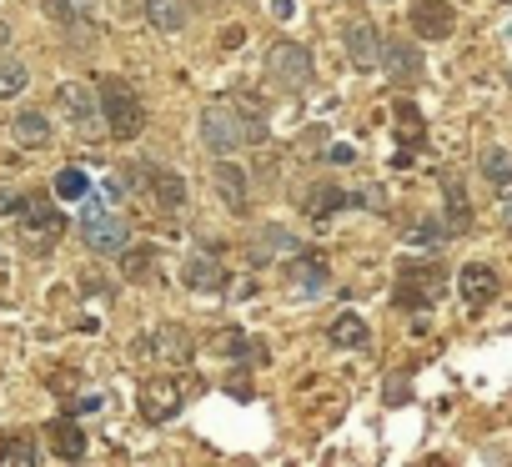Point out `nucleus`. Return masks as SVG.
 <instances>
[{
	"label": "nucleus",
	"instance_id": "f257e3e1",
	"mask_svg": "<svg viewBox=\"0 0 512 467\" xmlns=\"http://www.w3.org/2000/svg\"><path fill=\"white\" fill-rule=\"evenodd\" d=\"M101 116H106V131L116 141H136L146 131V106H141L131 81H116V76L101 81Z\"/></svg>",
	"mask_w": 512,
	"mask_h": 467
},
{
	"label": "nucleus",
	"instance_id": "f03ea898",
	"mask_svg": "<svg viewBox=\"0 0 512 467\" xmlns=\"http://www.w3.org/2000/svg\"><path fill=\"white\" fill-rule=\"evenodd\" d=\"M267 81L277 91H307L312 86V51L297 41H277L267 51Z\"/></svg>",
	"mask_w": 512,
	"mask_h": 467
},
{
	"label": "nucleus",
	"instance_id": "7ed1b4c3",
	"mask_svg": "<svg viewBox=\"0 0 512 467\" xmlns=\"http://www.w3.org/2000/svg\"><path fill=\"white\" fill-rule=\"evenodd\" d=\"M81 237H86L91 252H101V257H121V247H126V221L111 216V211H101V206L86 196V201H81Z\"/></svg>",
	"mask_w": 512,
	"mask_h": 467
},
{
	"label": "nucleus",
	"instance_id": "20e7f679",
	"mask_svg": "<svg viewBox=\"0 0 512 467\" xmlns=\"http://www.w3.org/2000/svg\"><path fill=\"white\" fill-rule=\"evenodd\" d=\"M201 146L216 151V156H226V151L241 146V121H236L231 106H206L201 111Z\"/></svg>",
	"mask_w": 512,
	"mask_h": 467
},
{
	"label": "nucleus",
	"instance_id": "39448f33",
	"mask_svg": "<svg viewBox=\"0 0 512 467\" xmlns=\"http://www.w3.org/2000/svg\"><path fill=\"white\" fill-rule=\"evenodd\" d=\"M412 31L422 41H447L457 31V11L447 6V0H412V11H407Z\"/></svg>",
	"mask_w": 512,
	"mask_h": 467
},
{
	"label": "nucleus",
	"instance_id": "423d86ee",
	"mask_svg": "<svg viewBox=\"0 0 512 467\" xmlns=\"http://www.w3.org/2000/svg\"><path fill=\"white\" fill-rule=\"evenodd\" d=\"M437 292H442L437 267H407L402 272V287H397V307L402 312H427L437 302Z\"/></svg>",
	"mask_w": 512,
	"mask_h": 467
},
{
	"label": "nucleus",
	"instance_id": "0eeeda50",
	"mask_svg": "<svg viewBox=\"0 0 512 467\" xmlns=\"http://www.w3.org/2000/svg\"><path fill=\"white\" fill-rule=\"evenodd\" d=\"M56 106L71 116V126L91 131V126H96V116H101V91H91L86 81H66V86L56 91Z\"/></svg>",
	"mask_w": 512,
	"mask_h": 467
},
{
	"label": "nucleus",
	"instance_id": "6e6552de",
	"mask_svg": "<svg viewBox=\"0 0 512 467\" xmlns=\"http://www.w3.org/2000/svg\"><path fill=\"white\" fill-rule=\"evenodd\" d=\"M342 41H347V56H352L357 71H377V66H382V36H377L372 21H352V26L342 31Z\"/></svg>",
	"mask_w": 512,
	"mask_h": 467
},
{
	"label": "nucleus",
	"instance_id": "1a4fd4ad",
	"mask_svg": "<svg viewBox=\"0 0 512 467\" xmlns=\"http://www.w3.org/2000/svg\"><path fill=\"white\" fill-rule=\"evenodd\" d=\"M382 76L397 81V86H412L422 76V51L412 41H387L382 46Z\"/></svg>",
	"mask_w": 512,
	"mask_h": 467
},
{
	"label": "nucleus",
	"instance_id": "9d476101",
	"mask_svg": "<svg viewBox=\"0 0 512 467\" xmlns=\"http://www.w3.org/2000/svg\"><path fill=\"white\" fill-rule=\"evenodd\" d=\"M16 211H21L26 231H41V237H56V231H66V221H61L56 201H51V196H41V191L21 196V201H16Z\"/></svg>",
	"mask_w": 512,
	"mask_h": 467
},
{
	"label": "nucleus",
	"instance_id": "9b49d317",
	"mask_svg": "<svg viewBox=\"0 0 512 467\" xmlns=\"http://www.w3.org/2000/svg\"><path fill=\"white\" fill-rule=\"evenodd\" d=\"M457 292H462L467 307H487V302L497 297V272L482 267V262H467V267L457 272Z\"/></svg>",
	"mask_w": 512,
	"mask_h": 467
},
{
	"label": "nucleus",
	"instance_id": "f8f14e48",
	"mask_svg": "<svg viewBox=\"0 0 512 467\" xmlns=\"http://www.w3.org/2000/svg\"><path fill=\"white\" fill-rule=\"evenodd\" d=\"M141 412H146V422H166V417H176V412H181V387H176L171 377L146 382V387H141Z\"/></svg>",
	"mask_w": 512,
	"mask_h": 467
},
{
	"label": "nucleus",
	"instance_id": "ddd939ff",
	"mask_svg": "<svg viewBox=\"0 0 512 467\" xmlns=\"http://www.w3.org/2000/svg\"><path fill=\"white\" fill-rule=\"evenodd\" d=\"M146 186H151V201L161 206V211H176V206H186V181L176 176V171H146Z\"/></svg>",
	"mask_w": 512,
	"mask_h": 467
},
{
	"label": "nucleus",
	"instance_id": "4468645a",
	"mask_svg": "<svg viewBox=\"0 0 512 467\" xmlns=\"http://www.w3.org/2000/svg\"><path fill=\"white\" fill-rule=\"evenodd\" d=\"M422 136H427V131H422V111H417L412 101H402V106H397V141H402L397 166H402V161H412V151L422 146Z\"/></svg>",
	"mask_w": 512,
	"mask_h": 467
},
{
	"label": "nucleus",
	"instance_id": "2eb2a0df",
	"mask_svg": "<svg viewBox=\"0 0 512 467\" xmlns=\"http://www.w3.org/2000/svg\"><path fill=\"white\" fill-rule=\"evenodd\" d=\"M216 191H221V206L226 211H246V171L241 166H231V161H221L216 166Z\"/></svg>",
	"mask_w": 512,
	"mask_h": 467
},
{
	"label": "nucleus",
	"instance_id": "dca6fc26",
	"mask_svg": "<svg viewBox=\"0 0 512 467\" xmlns=\"http://www.w3.org/2000/svg\"><path fill=\"white\" fill-rule=\"evenodd\" d=\"M181 282H186L191 292H221V287H226V272H221L216 257H191L186 272H181Z\"/></svg>",
	"mask_w": 512,
	"mask_h": 467
},
{
	"label": "nucleus",
	"instance_id": "f3484780",
	"mask_svg": "<svg viewBox=\"0 0 512 467\" xmlns=\"http://www.w3.org/2000/svg\"><path fill=\"white\" fill-rule=\"evenodd\" d=\"M151 347H156V357H166L171 367H186L191 362V332H181V327H161L156 337H151Z\"/></svg>",
	"mask_w": 512,
	"mask_h": 467
},
{
	"label": "nucleus",
	"instance_id": "a211bd4d",
	"mask_svg": "<svg viewBox=\"0 0 512 467\" xmlns=\"http://www.w3.org/2000/svg\"><path fill=\"white\" fill-rule=\"evenodd\" d=\"M146 21L161 31V36H176V31H186V6L181 0H146Z\"/></svg>",
	"mask_w": 512,
	"mask_h": 467
},
{
	"label": "nucleus",
	"instance_id": "6ab92c4d",
	"mask_svg": "<svg viewBox=\"0 0 512 467\" xmlns=\"http://www.w3.org/2000/svg\"><path fill=\"white\" fill-rule=\"evenodd\" d=\"M327 337H332V347H352V352H362L372 332H367V322H362L357 312H342V317L327 327Z\"/></svg>",
	"mask_w": 512,
	"mask_h": 467
},
{
	"label": "nucleus",
	"instance_id": "aec40b11",
	"mask_svg": "<svg viewBox=\"0 0 512 467\" xmlns=\"http://www.w3.org/2000/svg\"><path fill=\"white\" fill-rule=\"evenodd\" d=\"M11 131H16L21 146H46V141H51V121H46L41 111H16Z\"/></svg>",
	"mask_w": 512,
	"mask_h": 467
},
{
	"label": "nucleus",
	"instance_id": "412c9836",
	"mask_svg": "<svg viewBox=\"0 0 512 467\" xmlns=\"http://www.w3.org/2000/svg\"><path fill=\"white\" fill-rule=\"evenodd\" d=\"M342 206H352V196H347L342 186H332V181L312 186V196H307V216H332V211H342Z\"/></svg>",
	"mask_w": 512,
	"mask_h": 467
},
{
	"label": "nucleus",
	"instance_id": "4be33fe9",
	"mask_svg": "<svg viewBox=\"0 0 512 467\" xmlns=\"http://www.w3.org/2000/svg\"><path fill=\"white\" fill-rule=\"evenodd\" d=\"M121 272H126V282H146L151 272H156V252L151 247H121Z\"/></svg>",
	"mask_w": 512,
	"mask_h": 467
},
{
	"label": "nucleus",
	"instance_id": "5701e85b",
	"mask_svg": "<svg viewBox=\"0 0 512 467\" xmlns=\"http://www.w3.org/2000/svg\"><path fill=\"white\" fill-rule=\"evenodd\" d=\"M292 282L302 287V292H327V262L322 257H297V267H292Z\"/></svg>",
	"mask_w": 512,
	"mask_h": 467
},
{
	"label": "nucleus",
	"instance_id": "b1692460",
	"mask_svg": "<svg viewBox=\"0 0 512 467\" xmlns=\"http://www.w3.org/2000/svg\"><path fill=\"white\" fill-rule=\"evenodd\" d=\"M51 447H56V457L76 462V457L86 452V432H81L76 422H56V427H51Z\"/></svg>",
	"mask_w": 512,
	"mask_h": 467
},
{
	"label": "nucleus",
	"instance_id": "393cba45",
	"mask_svg": "<svg viewBox=\"0 0 512 467\" xmlns=\"http://www.w3.org/2000/svg\"><path fill=\"white\" fill-rule=\"evenodd\" d=\"M482 176H487V181H497L502 191H512V151H502V146L482 151Z\"/></svg>",
	"mask_w": 512,
	"mask_h": 467
},
{
	"label": "nucleus",
	"instance_id": "a878e982",
	"mask_svg": "<svg viewBox=\"0 0 512 467\" xmlns=\"http://www.w3.org/2000/svg\"><path fill=\"white\" fill-rule=\"evenodd\" d=\"M61 201H86L91 196V181H86V171H76V166H66V171H56V186H51Z\"/></svg>",
	"mask_w": 512,
	"mask_h": 467
},
{
	"label": "nucleus",
	"instance_id": "bb28decb",
	"mask_svg": "<svg viewBox=\"0 0 512 467\" xmlns=\"http://www.w3.org/2000/svg\"><path fill=\"white\" fill-rule=\"evenodd\" d=\"M91 11H96V0H46V16L66 21V26H81Z\"/></svg>",
	"mask_w": 512,
	"mask_h": 467
},
{
	"label": "nucleus",
	"instance_id": "cd10ccee",
	"mask_svg": "<svg viewBox=\"0 0 512 467\" xmlns=\"http://www.w3.org/2000/svg\"><path fill=\"white\" fill-rule=\"evenodd\" d=\"M447 226L452 231H467L472 226V206H467V196H462L457 181H447Z\"/></svg>",
	"mask_w": 512,
	"mask_h": 467
},
{
	"label": "nucleus",
	"instance_id": "c85d7f7f",
	"mask_svg": "<svg viewBox=\"0 0 512 467\" xmlns=\"http://www.w3.org/2000/svg\"><path fill=\"white\" fill-rule=\"evenodd\" d=\"M36 457H41V452H36V442H31V437H11V442H0V467H6V462H11V467H31Z\"/></svg>",
	"mask_w": 512,
	"mask_h": 467
},
{
	"label": "nucleus",
	"instance_id": "c756f323",
	"mask_svg": "<svg viewBox=\"0 0 512 467\" xmlns=\"http://www.w3.org/2000/svg\"><path fill=\"white\" fill-rule=\"evenodd\" d=\"M262 252H272V257H302V242L292 237V231H282V226H267Z\"/></svg>",
	"mask_w": 512,
	"mask_h": 467
},
{
	"label": "nucleus",
	"instance_id": "7c9ffc66",
	"mask_svg": "<svg viewBox=\"0 0 512 467\" xmlns=\"http://www.w3.org/2000/svg\"><path fill=\"white\" fill-rule=\"evenodd\" d=\"M26 81H31V71H26L21 61H0V101H6V96H21Z\"/></svg>",
	"mask_w": 512,
	"mask_h": 467
},
{
	"label": "nucleus",
	"instance_id": "2f4dec72",
	"mask_svg": "<svg viewBox=\"0 0 512 467\" xmlns=\"http://www.w3.org/2000/svg\"><path fill=\"white\" fill-rule=\"evenodd\" d=\"M236 121H241V141H267V121L256 116V106H241Z\"/></svg>",
	"mask_w": 512,
	"mask_h": 467
},
{
	"label": "nucleus",
	"instance_id": "473e14b6",
	"mask_svg": "<svg viewBox=\"0 0 512 467\" xmlns=\"http://www.w3.org/2000/svg\"><path fill=\"white\" fill-rule=\"evenodd\" d=\"M211 347H221V357H241L246 337H241V332H216V342H211Z\"/></svg>",
	"mask_w": 512,
	"mask_h": 467
},
{
	"label": "nucleus",
	"instance_id": "72a5a7b5",
	"mask_svg": "<svg viewBox=\"0 0 512 467\" xmlns=\"http://www.w3.org/2000/svg\"><path fill=\"white\" fill-rule=\"evenodd\" d=\"M442 231H447V226H437V221H422V226H417V242H437Z\"/></svg>",
	"mask_w": 512,
	"mask_h": 467
},
{
	"label": "nucleus",
	"instance_id": "f704fd0d",
	"mask_svg": "<svg viewBox=\"0 0 512 467\" xmlns=\"http://www.w3.org/2000/svg\"><path fill=\"white\" fill-rule=\"evenodd\" d=\"M387 402H392V407H397V402H407V382H397V377H392V382H387Z\"/></svg>",
	"mask_w": 512,
	"mask_h": 467
},
{
	"label": "nucleus",
	"instance_id": "c9c22d12",
	"mask_svg": "<svg viewBox=\"0 0 512 467\" xmlns=\"http://www.w3.org/2000/svg\"><path fill=\"white\" fill-rule=\"evenodd\" d=\"M502 226H507V231H512V196H507V201H502Z\"/></svg>",
	"mask_w": 512,
	"mask_h": 467
},
{
	"label": "nucleus",
	"instance_id": "e433bc0d",
	"mask_svg": "<svg viewBox=\"0 0 512 467\" xmlns=\"http://www.w3.org/2000/svg\"><path fill=\"white\" fill-rule=\"evenodd\" d=\"M6 46H11V26H6V21H0V51H6Z\"/></svg>",
	"mask_w": 512,
	"mask_h": 467
}]
</instances>
